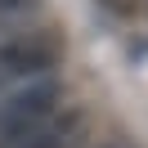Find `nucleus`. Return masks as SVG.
Returning a JSON list of instances; mask_svg holds the SVG:
<instances>
[{
    "mask_svg": "<svg viewBox=\"0 0 148 148\" xmlns=\"http://www.w3.org/2000/svg\"><path fill=\"white\" fill-rule=\"evenodd\" d=\"M63 103V85L36 76V81H18V90H9L0 99V139H18L27 130H40L45 121L58 117Z\"/></svg>",
    "mask_w": 148,
    "mask_h": 148,
    "instance_id": "obj_1",
    "label": "nucleus"
},
{
    "mask_svg": "<svg viewBox=\"0 0 148 148\" xmlns=\"http://www.w3.org/2000/svg\"><path fill=\"white\" fill-rule=\"evenodd\" d=\"M63 58V45H58L49 32H23V36L0 40V81H36V76H49Z\"/></svg>",
    "mask_w": 148,
    "mask_h": 148,
    "instance_id": "obj_2",
    "label": "nucleus"
},
{
    "mask_svg": "<svg viewBox=\"0 0 148 148\" xmlns=\"http://www.w3.org/2000/svg\"><path fill=\"white\" fill-rule=\"evenodd\" d=\"M72 130H76V117H54L40 130H27L18 139H0V148H67L72 144Z\"/></svg>",
    "mask_w": 148,
    "mask_h": 148,
    "instance_id": "obj_3",
    "label": "nucleus"
},
{
    "mask_svg": "<svg viewBox=\"0 0 148 148\" xmlns=\"http://www.w3.org/2000/svg\"><path fill=\"white\" fill-rule=\"evenodd\" d=\"M108 14H117V18H130V14L139 9V0H99Z\"/></svg>",
    "mask_w": 148,
    "mask_h": 148,
    "instance_id": "obj_4",
    "label": "nucleus"
}]
</instances>
